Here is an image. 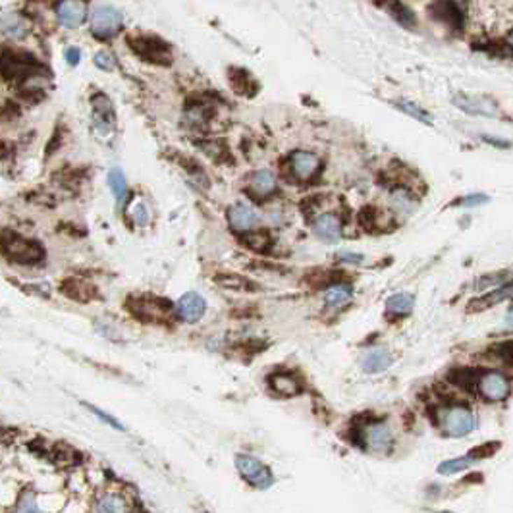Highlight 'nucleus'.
<instances>
[{
    "mask_svg": "<svg viewBox=\"0 0 513 513\" xmlns=\"http://www.w3.org/2000/svg\"><path fill=\"white\" fill-rule=\"evenodd\" d=\"M127 45L145 62L158 64V66H170V62H172L170 47L155 35L132 33V35H127Z\"/></svg>",
    "mask_w": 513,
    "mask_h": 513,
    "instance_id": "obj_3",
    "label": "nucleus"
},
{
    "mask_svg": "<svg viewBox=\"0 0 513 513\" xmlns=\"http://www.w3.org/2000/svg\"><path fill=\"white\" fill-rule=\"evenodd\" d=\"M56 16L64 27L76 29L87 20V2L85 0H60L56 4Z\"/></svg>",
    "mask_w": 513,
    "mask_h": 513,
    "instance_id": "obj_8",
    "label": "nucleus"
},
{
    "mask_svg": "<svg viewBox=\"0 0 513 513\" xmlns=\"http://www.w3.org/2000/svg\"><path fill=\"white\" fill-rule=\"evenodd\" d=\"M64 56H66V60H68V64H70V66H78L79 58H81V52H79L76 47H70V48H66Z\"/></svg>",
    "mask_w": 513,
    "mask_h": 513,
    "instance_id": "obj_40",
    "label": "nucleus"
},
{
    "mask_svg": "<svg viewBox=\"0 0 513 513\" xmlns=\"http://www.w3.org/2000/svg\"><path fill=\"white\" fill-rule=\"evenodd\" d=\"M507 323H512L513 324V309L510 311V316H507Z\"/></svg>",
    "mask_w": 513,
    "mask_h": 513,
    "instance_id": "obj_42",
    "label": "nucleus"
},
{
    "mask_svg": "<svg viewBox=\"0 0 513 513\" xmlns=\"http://www.w3.org/2000/svg\"><path fill=\"white\" fill-rule=\"evenodd\" d=\"M451 382H456L465 390H475L489 402H504L512 394V382L502 372L486 371H456L451 372Z\"/></svg>",
    "mask_w": 513,
    "mask_h": 513,
    "instance_id": "obj_1",
    "label": "nucleus"
},
{
    "mask_svg": "<svg viewBox=\"0 0 513 513\" xmlns=\"http://www.w3.org/2000/svg\"><path fill=\"white\" fill-rule=\"evenodd\" d=\"M505 300H513V282L510 284H504L500 286L498 290L494 292L486 293L484 297H481L479 301H475L471 309H486V307H492V305H496V303H502Z\"/></svg>",
    "mask_w": 513,
    "mask_h": 513,
    "instance_id": "obj_23",
    "label": "nucleus"
},
{
    "mask_svg": "<svg viewBox=\"0 0 513 513\" xmlns=\"http://www.w3.org/2000/svg\"><path fill=\"white\" fill-rule=\"evenodd\" d=\"M16 512H39V505L35 504V494L33 492H24L16 505Z\"/></svg>",
    "mask_w": 513,
    "mask_h": 513,
    "instance_id": "obj_33",
    "label": "nucleus"
},
{
    "mask_svg": "<svg viewBox=\"0 0 513 513\" xmlns=\"http://www.w3.org/2000/svg\"><path fill=\"white\" fill-rule=\"evenodd\" d=\"M351 295H353L351 286L336 284V286H332L330 290L326 292V295H324V303H326V307L339 309V307H344L346 303H349Z\"/></svg>",
    "mask_w": 513,
    "mask_h": 513,
    "instance_id": "obj_24",
    "label": "nucleus"
},
{
    "mask_svg": "<svg viewBox=\"0 0 513 513\" xmlns=\"http://www.w3.org/2000/svg\"><path fill=\"white\" fill-rule=\"evenodd\" d=\"M454 103L458 104L461 111L477 116H496V106L490 103L489 99H479V97H456Z\"/></svg>",
    "mask_w": 513,
    "mask_h": 513,
    "instance_id": "obj_19",
    "label": "nucleus"
},
{
    "mask_svg": "<svg viewBox=\"0 0 513 513\" xmlns=\"http://www.w3.org/2000/svg\"><path fill=\"white\" fill-rule=\"evenodd\" d=\"M134 218L139 226H147V224H149V213H147V206L141 205V203H137L134 209Z\"/></svg>",
    "mask_w": 513,
    "mask_h": 513,
    "instance_id": "obj_37",
    "label": "nucleus"
},
{
    "mask_svg": "<svg viewBox=\"0 0 513 513\" xmlns=\"http://www.w3.org/2000/svg\"><path fill=\"white\" fill-rule=\"evenodd\" d=\"M241 244L255 253H267L272 245V239L267 232H245Z\"/></svg>",
    "mask_w": 513,
    "mask_h": 513,
    "instance_id": "obj_26",
    "label": "nucleus"
},
{
    "mask_svg": "<svg viewBox=\"0 0 513 513\" xmlns=\"http://www.w3.org/2000/svg\"><path fill=\"white\" fill-rule=\"evenodd\" d=\"M398 108L402 112H405V114H409L411 118H415L419 120V122H423V124H433V118H430V114L426 111H423L421 106H417V104H413L409 103V101H400V103L395 104Z\"/></svg>",
    "mask_w": 513,
    "mask_h": 513,
    "instance_id": "obj_30",
    "label": "nucleus"
},
{
    "mask_svg": "<svg viewBox=\"0 0 513 513\" xmlns=\"http://www.w3.org/2000/svg\"><path fill=\"white\" fill-rule=\"evenodd\" d=\"M228 76L230 83H232V89L236 91L237 95L253 97L257 93V83H255V79H253L245 70H237V68H234Z\"/></svg>",
    "mask_w": 513,
    "mask_h": 513,
    "instance_id": "obj_21",
    "label": "nucleus"
},
{
    "mask_svg": "<svg viewBox=\"0 0 513 513\" xmlns=\"http://www.w3.org/2000/svg\"><path fill=\"white\" fill-rule=\"evenodd\" d=\"M91 104H93V124L103 135H108L114 129V108L108 97L103 93H97L91 97Z\"/></svg>",
    "mask_w": 513,
    "mask_h": 513,
    "instance_id": "obj_11",
    "label": "nucleus"
},
{
    "mask_svg": "<svg viewBox=\"0 0 513 513\" xmlns=\"http://www.w3.org/2000/svg\"><path fill=\"white\" fill-rule=\"evenodd\" d=\"M394 363V359L390 356V351L384 348L369 349L363 357H361V367L365 372L369 374H377V372H384L390 369Z\"/></svg>",
    "mask_w": 513,
    "mask_h": 513,
    "instance_id": "obj_18",
    "label": "nucleus"
},
{
    "mask_svg": "<svg viewBox=\"0 0 513 513\" xmlns=\"http://www.w3.org/2000/svg\"><path fill=\"white\" fill-rule=\"evenodd\" d=\"M269 386L272 392H276L278 395H284V398L301 394V390H303L300 379L292 372H274V374H270Z\"/></svg>",
    "mask_w": 513,
    "mask_h": 513,
    "instance_id": "obj_17",
    "label": "nucleus"
},
{
    "mask_svg": "<svg viewBox=\"0 0 513 513\" xmlns=\"http://www.w3.org/2000/svg\"><path fill=\"white\" fill-rule=\"evenodd\" d=\"M60 292L71 301H78V303H87L97 295L95 286L85 280H79V278H66L62 284H60Z\"/></svg>",
    "mask_w": 513,
    "mask_h": 513,
    "instance_id": "obj_14",
    "label": "nucleus"
},
{
    "mask_svg": "<svg viewBox=\"0 0 513 513\" xmlns=\"http://www.w3.org/2000/svg\"><path fill=\"white\" fill-rule=\"evenodd\" d=\"M122 29V14L112 6H99L91 14V33L99 39H111Z\"/></svg>",
    "mask_w": 513,
    "mask_h": 513,
    "instance_id": "obj_7",
    "label": "nucleus"
},
{
    "mask_svg": "<svg viewBox=\"0 0 513 513\" xmlns=\"http://www.w3.org/2000/svg\"><path fill=\"white\" fill-rule=\"evenodd\" d=\"M438 425L442 433L450 438H461L477 428V419L473 411L465 405H450L438 411Z\"/></svg>",
    "mask_w": 513,
    "mask_h": 513,
    "instance_id": "obj_4",
    "label": "nucleus"
},
{
    "mask_svg": "<svg viewBox=\"0 0 513 513\" xmlns=\"http://www.w3.org/2000/svg\"><path fill=\"white\" fill-rule=\"evenodd\" d=\"M95 510L97 512H106V513H111V512H126L127 507L126 504H124V500L120 496H114V494H106V496H103L99 502H97L95 505Z\"/></svg>",
    "mask_w": 513,
    "mask_h": 513,
    "instance_id": "obj_29",
    "label": "nucleus"
},
{
    "mask_svg": "<svg viewBox=\"0 0 513 513\" xmlns=\"http://www.w3.org/2000/svg\"><path fill=\"white\" fill-rule=\"evenodd\" d=\"M222 288H230V290H239V292H255L257 286L251 280H247L244 276H237V274H218L214 278Z\"/></svg>",
    "mask_w": 513,
    "mask_h": 513,
    "instance_id": "obj_27",
    "label": "nucleus"
},
{
    "mask_svg": "<svg viewBox=\"0 0 513 513\" xmlns=\"http://www.w3.org/2000/svg\"><path fill=\"white\" fill-rule=\"evenodd\" d=\"M473 461H477V459H475L471 454H469V456H463V458L444 461V463H440V465H438V473H440V475L459 473V471H463V469H469V467L473 465Z\"/></svg>",
    "mask_w": 513,
    "mask_h": 513,
    "instance_id": "obj_28",
    "label": "nucleus"
},
{
    "mask_svg": "<svg viewBox=\"0 0 513 513\" xmlns=\"http://www.w3.org/2000/svg\"><path fill=\"white\" fill-rule=\"evenodd\" d=\"M236 467L239 475L244 477V481L249 482L253 489L267 490L274 484V475H272V471L262 461L253 458V456H247V454L236 456Z\"/></svg>",
    "mask_w": 513,
    "mask_h": 513,
    "instance_id": "obj_6",
    "label": "nucleus"
},
{
    "mask_svg": "<svg viewBox=\"0 0 513 513\" xmlns=\"http://www.w3.org/2000/svg\"><path fill=\"white\" fill-rule=\"evenodd\" d=\"M2 33L8 39H24L29 35V22L20 14H8V16L2 17Z\"/></svg>",
    "mask_w": 513,
    "mask_h": 513,
    "instance_id": "obj_20",
    "label": "nucleus"
},
{
    "mask_svg": "<svg viewBox=\"0 0 513 513\" xmlns=\"http://www.w3.org/2000/svg\"><path fill=\"white\" fill-rule=\"evenodd\" d=\"M361 438H363V444L367 450L377 451V454H386L392 448V430L390 426L384 425V423H372L365 428L361 433Z\"/></svg>",
    "mask_w": 513,
    "mask_h": 513,
    "instance_id": "obj_10",
    "label": "nucleus"
},
{
    "mask_svg": "<svg viewBox=\"0 0 513 513\" xmlns=\"http://www.w3.org/2000/svg\"><path fill=\"white\" fill-rule=\"evenodd\" d=\"M392 206H394L395 211H402V213H411L413 209H415V203H413V199L409 197V193L405 190H395L392 193Z\"/></svg>",
    "mask_w": 513,
    "mask_h": 513,
    "instance_id": "obj_31",
    "label": "nucleus"
},
{
    "mask_svg": "<svg viewBox=\"0 0 513 513\" xmlns=\"http://www.w3.org/2000/svg\"><path fill=\"white\" fill-rule=\"evenodd\" d=\"M413 305H415V297L407 292H400L390 295L386 301V311L390 315H398V316H405L409 315L413 311Z\"/></svg>",
    "mask_w": 513,
    "mask_h": 513,
    "instance_id": "obj_22",
    "label": "nucleus"
},
{
    "mask_svg": "<svg viewBox=\"0 0 513 513\" xmlns=\"http://www.w3.org/2000/svg\"><path fill=\"white\" fill-rule=\"evenodd\" d=\"M290 164H292L293 178L300 182H307L321 170V158L307 150H295Z\"/></svg>",
    "mask_w": 513,
    "mask_h": 513,
    "instance_id": "obj_12",
    "label": "nucleus"
},
{
    "mask_svg": "<svg viewBox=\"0 0 513 513\" xmlns=\"http://www.w3.org/2000/svg\"><path fill=\"white\" fill-rule=\"evenodd\" d=\"M247 190L251 195L257 199H265L274 193L276 190V178L270 170H257L253 172L249 182H247Z\"/></svg>",
    "mask_w": 513,
    "mask_h": 513,
    "instance_id": "obj_15",
    "label": "nucleus"
},
{
    "mask_svg": "<svg viewBox=\"0 0 513 513\" xmlns=\"http://www.w3.org/2000/svg\"><path fill=\"white\" fill-rule=\"evenodd\" d=\"M85 407H87V409L91 411V413H95V415L99 419H103L104 423H106V425H108V426H112V428H116V430H124V426L120 425L118 419H114V417H112V415H108V413H104V411H101V409H99V407H95V405H87V403H85Z\"/></svg>",
    "mask_w": 513,
    "mask_h": 513,
    "instance_id": "obj_35",
    "label": "nucleus"
},
{
    "mask_svg": "<svg viewBox=\"0 0 513 513\" xmlns=\"http://www.w3.org/2000/svg\"><path fill=\"white\" fill-rule=\"evenodd\" d=\"M490 199L489 195H482V193H473V195H467V197L461 199V205L467 206V209H473V206H481L484 203H489Z\"/></svg>",
    "mask_w": 513,
    "mask_h": 513,
    "instance_id": "obj_36",
    "label": "nucleus"
},
{
    "mask_svg": "<svg viewBox=\"0 0 513 513\" xmlns=\"http://www.w3.org/2000/svg\"><path fill=\"white\" fill-rule=\"evenodd\" d=\"M127 311L147 323H160L170 316L172 313V303L164 297L157 295H139V297H129L126 303Z\"/></svg>",
    "mask_w": 513,
    "mask_h": 513,
    "instance_id": "obj_5",
    "label": "nucleus"
},
{
    "mask_svg": "<svg viewBox=\"0 0 513 513\" xmlns=\"http://www.w3.org/2000/svg\"><path fill=\"white\" fill-rule=\"evenodd\" d=\"M228 222L236 232H249L257 226L259 216L249 205H234L228 211Z\"/></svg>",
    "mask_w": 513,
    "mask_h": 513,
    "instance_id": "obj_16",
    "label": "nucleus"
},
{
    "mask_svg": "<svg viewBox=\"0 0 513 513\" xmlns=\"http://www.w3.org/2000/svg\"><path fill=\"white\" fill-rule=\"evenodd\" d=\"M2 253L8 261L17 265H37L45 259V249L37 241L17 236L10 230L2 232Z\"/></svg>",
    "mask_w": 513,
    "mask_h": 513,
    "instance_id": "obj_2",
    "label": "nucleus"
},
{
    "mask_svg": "<svg viewBox=\"0 0 513 513\" xmlns=\"http://www.w3.org/2000/svg\"><path fill=\"white\" fill-rule=\"evenodd\" d=\"M206 311V301L203 300V295L197 292H188L183 293L182 297L176 303V313L180 316V321L188 324L199 323Z\"/></svg>",
    "mask_w": 513,
    "mask_h": 513,
    "instance_id": "obj_9",
    "label": "nucleus"
},
{
    "mask_svg": "<svg viewBox=\"0 0 513 513\" xmlns=\"http://www.w3.org/2000/svg\"><path fill=\"white\" fill-rule=\"evenodd\" d=\"M339 261L349 262V265H361V262H363V257H361V255H356V253L344 251L339 255Z\"/></svg>",
    "mask_w": 513,
    "mask_h": 513,
    "instance_id": "obj_39",
    "label": "nucleus"
},
{
    "mask_svg": "<svg viewBox=\"0 0 513 513\" xmlns=\"http://www.w3.org/2000/svg\"><path fill=\"white\" fill-rule=\"evenodd\" d=\"M97 330H99V334H103L104 338L112 339V342H118V339H120L118 334H114V328H112L111 324L97 323Z\"/></svg>",
    "mask_w": 513,
    "mask_h": 513,
    "instance_id": "obj_38",
    "label": "nucleus"
},
{
    "mask_svg": "<svg viewBox=\"0 0 513 513\" xmlns=\"http://www.w3.org/2000/svg\"><path fill=\"white\" fill-rule=\"evenodd\" d=\"M95 64H97V68H101V70H106V71H112L114 68H116V62H114V58H112L111 52H106V50H101V52H97Z\"/></svg>",
    "mask_w": 513,
    "mask_h": 513,
    "instance_id": "obj_34",
    "label": "nucleus"
},
{
    "mask_svg": "<svg viewBox=\"0 0 513 513\" xmlns=\"http://www.w3.org/2000/svg\"><path fill=\"white\" fill-rule=\"evenodd\" d=\"M505 43H507V47H510L513 50V31L510 33L507 37H505Z\"/></svg>",
    "mask_w": 513,
    "mask_h": 513,
    "instance_id": "obj_41",
    "label": "nucleus"
},
{
    "mask_svg": "<svg viewBox=\"0 0 513 513\" xmlns=\"http://www.w3.org/2000/svg\"><path fill=\"white\" fill-rule=\"evenodd\" d=\"M108 185H111L112 195L116 199V203L122 205L127 197V182L126 176H124V172L120 168H112L111 172H108Z\"/></svg>",
    "mask_w": 513,
    "mask_h": 513,
    "instance_id": "obj_25",
    "label": "nucleus"
},
{
    "mask_svg": "<svg viewBox=\"0 0 513 513\" xmlns=\"http://www.w3.org/2000/svg\"><path fill=\"white\" fill-rule=\"evenodd\" d=\"M494 357L500 359L502 363L513 367V342L498 344L496 348H494Z\"/></svg>",
    "mask_w": 513,
    "mask_h": 513,
    "instance_id": "obj_32",
    "label": "nucleus"
},
{
    "mask_svg": "<svg viewBox=\"0 0 513 513\" xmlns=\"http://www.w3.org/2000/svg\"><path fill=\"white\" fill-rule=\"evenodd\" d=\"M313 230H315L316 237L324 244H338L342 239V220L338 214L324 213L316 216V220L313 222Z\"/></svg>",
    "mask_w": 513,
    "mask_h": 513,
    "instance_id": "obj_13",
    "label": "nucleus"
}]
</instances>
